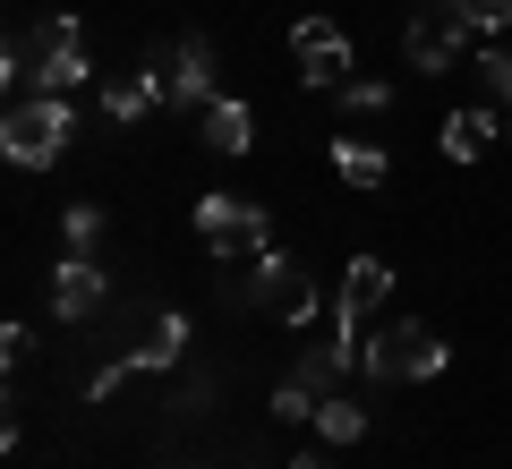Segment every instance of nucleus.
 Wrapping results in <instances>:
<instances>
[{
	"label": "nucleus",
	"instance_id": "obj_1",
	"mask_svg": "<svg viewBox=\"0 0 512 469\" xmlns=\"http://www.w3.org/2000/svg\"><path fill=\"white\" fill-rule=\"evenodd\" d=\"M69 137H77L69 94H26V103H9V120H0V154L18 171H52L60 154H69Z\"/></svg>",
	"mask_w": 512,
	"mask_h": 469
},
{
	"label": "nucleus",
	"instance_id": "obj_2",
	"mask_svg": "<svg viewBox=\"0 0 512 469\" xmlns=\"http://www.w3.org/2000/svg\"><path fill=\"white\" fill-rule=\"evenodd\" d=\"M359 367L376 384H427V376H444V342L419 325V316H402V325H376V333H367Z\"/></svg>",
	"mask_w": 512,
	"mask_h": 469
},
{
	"label": "nucleus",
	"instance_id": "obj_3",
	"mask_svg": "<svg viewBox=\"0 0 512 469\" xmlns=\"http://www.w3.org/2000/svg\"><path fill=\"white\" fill-rule=\"evenodd\" d=\"M402 52H410L419 77H444V69H461V60L478 52V35H470V18H461L453 0H419L410 26H402Z\"/></svg>",
	"mask_w": 512,
	"mask_h": 469
},
{
	"label": "nucleus",
	"instance_id": "obj_4",
	"mask_svg": "<svg viewBox=\"0 0 512 469\" xmlns=\"http://www.w3.org/2000/svg\"><path fill=\"white\" fill-rule=\"evenodd\" d=\"M197 239H205V256H222V265H256V256L274 248V222H265V205H248V197H197Z\"/></svg>",
	"mask_w": 512,
	"mask_h": 469
},
{
	"label": "nucleus",
	"instance_id": "obj_5",
	"mask_svg": "<svg viewBox=\"0 0 512 469\" xmlns=\"http://www.w3.org/2000/svg\"><path fill=\"white\" fill-rule=\"evenodd\" d=\"M393 299V265L384 256H350V273H342V299H333V342L359 359L367 350V316Z\"/></svg>",
	"mask_w": 512,
	"mask_h": 469
},
{
	"label": "nucleus",
	"instance_id": "obj_6",
	"mask_svg": "<svg viewBox=\"0 0 512 469\" xmlns=\"http://www.w3.org/2000/svg\"><path fill=\"white\" fill-rule=\"evenodd\" d=\"M291 60H299L308 86H350V69H359V60H350V35L333 18H299L291 26Z\"/></svg>",
	"mask_w": 512,
	"mask_h": 469
},
{
	"label": "nucleus",
	"instance_id": "obj_7",
	"mask_svg": "<svg viewBox=\"0 0 512 469\" xmlns=\"http://www.w3.org/2000/svg\"><path fill=\"white\" fill-rule=\"evenodd\" d=\"M248 290H256V307H265V316H282V325H308V316H316V282H308L282 248L256 256V282H248Z\"/></svg>",
	"mask_w": 512,
	"mask_h": 469
},
{
	"label": "nucleus",
	"instance_id": "obj_8",
	"mask_svg": "<svg viewBox=\"0 0 512 469\" xmlns=\"http://www.w3.org/2000/svg\"><path fill=\"white\" fill-rule=\"evenodd\" d=\"M154 69H163V86H171V103H222L214 94V43L205 35H188V43H171V52H154Z\"/></svg>",
	"mask_w": 512,
	"mask_h": 469
},
{
	"label": "nucleus",
	"instance_id": "obj_9",
	"mask_svg": "<svg viewBox=\"0 0 512 469\" xmlns=\"http://www.w3.org/2000/svg\"><path fill=\"white\" fill-rule=\"evenodd\" d=\"M103 299H111V273L94 265V256H60L52 265V316L60 325H86Z\"/></svg>",
	"mask_w": 512,
	"mask_h": 469
},
{
	"label": "nucleus",
	"instance_id": "obj_10",
	"mask_svg": "<svg viewBox=\"0 0 512 469\" xmlns=\"http://www.w3.org/2000/svg\"><path fill=\"white\" fill-rule=\"evenodd\" d=\"M43 94H77V86H94V60H86V35H77V18H52L43 26Z\"/></svg>",
	"mask_w": 512,
	"mask_h": 469
},
{
	"label": "nucleus",
	"instance_id": "obj_11",
	"mask_svg": "<svg viewBox=\"0 0 512 469\" xmlns=\"http://www.w3.org/2000/svg\"><path fill=\"white\" fill-rule=\"evenodd\" d=\"M495 137H504V128H495V111H478V103L444 111V128H436V145H444V163H478V154H487Z\"/></svg>",
	"mask_w": 512,
	"mask_h": 469
},
{
	"label": "nucleus",
	"instance_id": "obj_12",
	"mask_svg": "<svg viewBox=\"0 0 512 469\" xmlns=\"http://www.w3.org/2000/svg\"><path fill=\"white\" fill-rule=\"evenodd\" d=\"M154 103H171L163 69H137V77H111V86H103V111H111V120H146Z\"/></svg>",
	"mask_w": 512,
	"mask_h": 469
},
{
	"label": "nucleus",
	"instance_id": "obj_13",
	"mask_svg": "<svg viewBox=\"0 0 512 469\" xmlns=\"http://www.w3.org/2000/svg\"><path fill=\"white\" fill-rule=\"evenodd\" d=\"M180 350H188V316H154L146 342L128 350V367H137V376H163V367H180Z\"/></svg>",
	"mask_w": 512,
	"mask_h": 469
},
{
	"label": "nucleus",
	"instance_id": "obj_14",
	"mask_svg": "<svg viewBox=\"0 0 512 469\" xmlns=\"http://www.w3.org/2000/svg\"><path fill=\"white\" fill-rule=\"evenodd\" d=\"M205 145H214V154H248V145H256V111L239 103V94L205 103Z\"/></svg>",
	"mask_w": 512,
	"mask_h": 469
},
{
	"label": "nucleus",
	"instance_id": "obj_15",
	"mask_svg": "<svg viewBox=\"0 0 512 469\" xmlns=\"http://www.w3.org/2000/svg\"><path fill=\"white\" fill-rule=\"evenodd\" d=\"M333 171H342V188H384L393 180V163H384L376 145H359V137H333Z\"/></svg>",
	"mask_w": 512,
	"mask_h": 469
},
{
	"label": "nucleus",
	"instance_id": "obj_16",
	"mask_svg": "<svg viewBox=\"0 0 512 469\" xmlns=\"http://www.w3.org/2000/svg\"><path fill=\"white\" fill-rule=\"evenodd\" d=\"M316 427H325V444H359V435H367V410H359L350 393H325V401H316Z\"/></svg>",
	"mask_w": 512,
	"mask_h": 469
},
{
	"label": "nucleus",
	"instance_id": "obj_17",
	"mask_svg": "<svg viewBox=\"0 0 512 469\" xmlns=\"http://www.w3.org/2000/svg\"><path fill=\"white\" fill-rule=\"evenodd\" d=\"M60 239H69V256H94L103 248V205H69L60 214Z\"/></svg>",
	"mask_w": 512,
	"mask_h": 469
},
{
	"label": "nucleus",
	"instance_id": "obj_18",
	"mask_svg": "<svg viewBox=\"0 0 512 469\" xmlns=\"http://www.w3.org/2000/svg\"><path fill=\"white\" fill-rule=\"evenodd\" d=\"M453 9L470 18V35H478V43H487V35H504V26H512V0H453Z\"/></svg>",
	"mask_w": 512,
	"mask_h": 469
},
{
	"label": "nucleus",
	"instance_id": "obj_19",
	"mask_svg": "<svg viewBox=\"0 0 512 469\" xmlns=\"http://www.w3.org/2000/svg\"><path fill=\"white\" fill-rule=\"evenodd\" d=\"M333 94H342V111H359V120L393 103V86H384V77H350V86H333Z\"/></svg>",
	"mask_w": 512,
	"mask_h": 469
},
{
	"label": "nucleus",
	"instance_id": "obj_20",
	"mask_svg": "<svg viewBox=\"0 0 512 469\" xmlns=\"http://www.w3.org/2000/svg\"><path fill=\"white\" fill-rule=\"evenodd\" d=\"M478 86H487L495 103H512V52H478Z\"/></svg>",
	"mask_w": 512,
	"mask_h": 469
},
{
	"label": "nucleus",
	"instance_id": "obj_21",
	"mask_svg": "<svg viewBox=\"0 0 512 469\" xmlns=\"http://www.w3.org/2000/svg\"><path fill=\"white\" fill-rule=\"evenodd\" d=\"M274 418H316V393H308L299 376H282V384H274Z\"/></svg>",
	"mask_w": 512,
	"mask_h": 469
},
{
	"label": "nucleus",
	"instance_id": "obj_22",
	"mask_svg": "<svg viewBox=\"0 0 512 469\" xmlns=\"http://www.w3.org/2000/svg\"><path fill=\"white\" fill-rule=\"evenodd\" d=\"M291 469H325V461H316V452H291Z\"/></svg>",
	"mask_w": 512,
	"mask_h": 469
},
{
	"label": "nucleus",
	"instance_id": "obj_23",
	"mask_svg": "<svg viewBox=\"0 0 512 469\" xmlns=\"http://www.w3.org/2000/svg\"><path fill=\"white\" fill-rule=\"evenodd\" d=\"M504 145H512V128H504Z\"/></svg>",
	"mask_w": 512,
	"mask_h": 469
},
{
	"label": "nucleus",
	"instance_id": "obj_24",
	"mask_svg": "<svg viewBox=\"0 0 512 469\" xmlns=\"http://www.w3.org/2000/svg\"><path fill=\"white\" fill-rule=\"evenodd\" d=\"M188 469H197V461H188Z\"/></svg>",
	"mask_w": 512,
	"mask_h": 469
}]
</instances>
